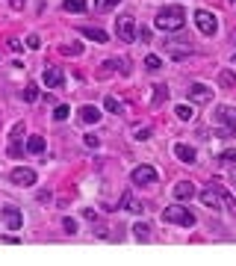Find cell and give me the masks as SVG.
I'll list each match as a JSON object with an SVG mask.
<instances>
[{
  "label": "cell",
  "mask_w": 236,
  "mask_h": 266,
  "mask_svg": "<svg viewBox=\"0 0 236 266\" xmlns=\"http://www.w3.org/2000/svg\"><path fill=\"white\" fill-rule=\"evenodd\" d=\"M9 48H12V51H15V53H18V51H24V48H21V42H18V39H12V42H9Z\"/></svg>",
  "instance_id": "36"
},
{
  "label": "cell",
  "mask_w": 236,
  "mask_h": 266,
  "mask_svg": "<svg viewBox=\"0 0 236 266\" xmlns=\"http://www.w3.org/2000/svg\"><path fill=\"white\" fill-rule=\"evenodd\" d=\"M24 133H27V124H24V122H18V124L9 130V139H21Z\"/></svg>",
  "instance_id": "28"
},
{
  "label": "cell",
  "mask_w": 236,
  "mask_h": 266,
  "mask_svg": "<svg viewBox=\"0 0 236 266\" xmlns=\"http://www.w3.org/2000/svg\"><path fill=\"white\" fill-rule=\"evenodd\" d=\"M133 234H136L139 243H148V240H151V228H148L145 222H136V225H133Z\"/></svg>",
  "instance_id": "17"
},
{
  "label": "cell",
  "mask_w": 236,
  "mask_h": 266,
  "mask_svg": "<svg viewBox=\"0 0 236 266\" xmlns=\"http://www.w3.org/2000/svg\"><path fill=\"white\" fill-rule=\"evenodd\" d=\"M130 180H133V186L151 189V186L160 183V175H156V169H153V166H136V169L130 172Z\"/></svg>",
  "instance_id": "3"
},
{
  "label": "cell",
  "mask_w": 236,
  "mask_h": 266,
  "mask_svg": "<svg viewBox=\"0 0 236 266\" xmlns=\"http://www.w3.org/2000/svg\"><path fill=\"white\" fill-rule=\"evenodd\" d=\"M213 98V89L210 86H204V83H192L189 86V101L192 104H207Z\"/></svg>",
  "instance_id": "9"
},
{
  "label": "cell",
  "mask_w": 236,
  "mask_h": 266,
  "mask_svg": "<svg viewBox=\"0 0 236 266\" xmlns=\"http://www.w3.org/2000/svg\"><path fill=\"white\" fill-rule=\"evenodd\" d=\"M83 145H86V148H101V139H98V136H92V133H89V136H86V139H83Z\"/></svg>",
  "instance_id": "32"
},
{
  "label": "cell",
  "mask_w": 236,
  "mask_h": 266,
  "mask_svg": "<svg viewBox=\"0 0 236 266\" xmlns=\"http://www.w3.org/2000/svg\"><path fill=\"white\" fill-rule=\"evenodd\" d=\"M115 35H118V39H121L124 45L136 42V35H139V30H136V18H133V15H121V18H118V24H115Z\"/></svg>",
  "instance_id": "4"
},
{
  "label": "cell",
  "mask_w": 236,
  "mask_h": 266,
  "mask_svg": "<svg viewBox=\"0 0 236 266\" xmlns=\"http://www.w3.org/2000/svg\"><path fill=\"white\" fill-rule=\"evenodd\" d=\"M192 21H195V27H198L204 35H216L219 33V18L213 12H207V9H198L192 15Z\"/></svg>",
  "instance_id": "5"
},
{
  "label": "cell",
  "mask_w": 236,
  "mask_h": 266,
  "mask_svg": "<svg viewBox=\"0 0 236 266\" xmlns=\"http://www.w3.org/2000/svg\"><path fill=\"white\" fill-rule=\"evenodd\" d=\"M103 68H118V74H130L127 68V59H109V62H103Z\"/></svg>",
  "instance_id": "23"
},
{
  "label": "cell",
  "mask_w": 236,
  "mask_h": 266,
  "mask_svg": "<svg viewBox=\"0 0 236 266\" xmlns=\"http://www.w3.org/2000/svg\"><path fill=\"white\" fill-rule=\"evenodd\" d=\"M21 154H24V145H21L18 139H12V142H9V157H21Z\"/></svg>",
  "instance_id": "29"
},
{
  "label": "cell",
  "mask_w": 236,
  "mask_h": 266,
  "mask_svg": "<svg viewBox=\"0 0 236 266\" xmlns=\"http://www.w3.org/2000/svg\"><path fill=\"white\" fill-rule=\"evenodd\" d=\"M139 35H142V42H151V30H148V27H142Z\"/></svg>",
  "instance_id": "35"
},
{
  "label": "cell",
  "mask_w": 236,
  "mask_h": 266,
  "mask_svg": "<svg viewBox=\"0 0 236 266\" xmlns=\"http://www.w3.org/2000/svg\"><path fill=\"white\" fill-rule=\"evenodd\" d=\"M71 116V106L68 104H56V109H53V122H65Z\"/></svg>",
  "instance_id": "22"
},
{
  "label": "cell",
  "mask_w": 236,
  "mask_h": 266,
  "mask_svg": "<svg viewBox=\"0 0 236 266\" xmlns=\"http://www.w3.org/2000/svg\"><path fill=\"white\" fill-rule=\"evenodd\" d=\"M103 106H106V112H112V116H118V112H124L121 101H115L112 95H106V98H103Z\"/></svg>",
  "instance_id": "18"
},
{
  "label": "cell",
  "mask_w": 236,
  "mask_h": 266,
  "mask_svg": "<svg viewBox=\"0 0 236 266\" xmlns=\"http://www.w3.org/2000/svg\"><path fill=\"white\" fill-rule=\"evenodd\" d=\"M216 122L224 124V136L236 133V106H219L216 109Z\"/></svg>",
  "instance_id": "6"
},
{
  "label": "cell",
  "mask_w": 236,
  "mask_h": 266,
  "mask_svg": "<svg viewBox=\"0 0 236 266\" xmlns=\"http://www.w3.org/2000/svg\"><path fill=\"white\" fill-rule=\"evenodd\" d=\"M9 6H12V9H21V6H24V0H9Z\"/></svg>",
  "instance_id": "37"
},
{
  "label": "cell",
  "mask_w": 236,
  "mask_h": 266,
  "mask_svg": "<svg viewBox=\"0 0 236 266\" xmlns=\"http://www.w3.org/2000/svg\"><path fill=\"white\" fill-rule=\"evenodd\" d=\"M136 139L142 142V139H151V130L148 127H142V130H136Z\"/></svg>",
  "instance_id": "34"
},
{
  "label": "cell",
  "mask_w": 236,
  "mask_h": 266,
  "mask_svg": "<svg viewBox=\"0 0 236 266\" xmlns=\"http://www.w3.org/2000/svg\"><path fill=\"white\" fill-rule=\"evenodd\" d=\"M174 154H177V160H180V163H186V166L198 160L195 148H192V145H183V142H177V145H174Z\"/></svg>",
  "instance_id": "14"
},
{
  "label": "cell",
  "mask_w": 236,
  "mask_h": 266,
  "mask_svg": "<svg viewBox=\"0 0 236 266\" xmlns=\"http://www.w3.org/2000/svg\"><path fill=\"white\" fill-rule=\"evenodd\" d=\"M42 83H45L48 89H59V86L65 83V74H62L59 68H45V71H42Z\"/></svg>",
  "instance_id": "11"
},
{
  "label": "cell",
  "mask_w": 236,
  "mask_h": 266,
  "mask_svg": "<svg viewBox=\"0 0 236 266\" xmlns=\"http://www.w3.org/2000/svg\"><path fill=\"white\" fill-rule=\"evenodd\" d=\"M171 193H174L177 201H192V198H195V183H192V180H180Z\"/></svg>",
  "instance_id": "12"
},
{
  "label": "cell",
  "mask_w": 236,
  "mask_h": 266,
  "mask_svg": "<svg viewBox=\"0 0 236 266\" xmlns=\"http://www.w3.org/2000/svg\"><path fill=\"white\" fill-rule=\"evenodd\" d=\"M153 24H156V30H163V33H180L186 27V9L177 6V3L174 6H166V9L156 12Z\"/></svg>",
  "instance_id": "1"
},
{
  "label": "cell",
  "mask_w": 236,
  "mask_h": 266,
  "mask_svg": "<svg viewBox=\"0 0 236 266\" xmlns=\"http://www.w3.org/2000/svg\"><path fill=\"white\" fill-rule=\"evenodd\" d=\"M121 0H95V12H112Z\"/></svg>",
  "instance_id": "21"
},
{
  "label": "cell",
  "mask_w": 236,
  "mask_h": 266,
  "mask_svg": "<svg viewBox=\"0 0 236 266\" xmlns=\"http://www.w3.org/2000/svg\"><path fill=\"white\" fill-rule=\"evenodd\" d=\"M62 228H65L68 234H77V222H74L71 216H65V219H62Z\"/></svg>",
  "instance_id": "31"
},
{
  "label": "cell",
  "mask_w": 236,
  "mask_h": 266,
  "mask_svg": "<svg viewBox=\"0 0 236 266\" xmlns=\"http://www.w3.org/2000/svg\"><path fill=\"white\" fill-rule=\"evenodd\" d=\"M3 222H6V228H9V231H18V228L24 225V213L18 210V207H3Z\"/></svg>",
  "instance_id": "10"
},
{
  "label": "cell",
  "mask_w": 236,
  "mask_h": 266,
  "mask_svg": "<svg viewBox=\"0 0 236 266\" xmlns=\"http://www.w3.org/2000/svg\"><path fill=\"white\" fill-rule=\"evenodd\" d=\"M163 101H169V89L166 86H156L153 89V106H160Z\"/></svg>",
  "instance_id": "26"
},
{
  "label": "cell",
  "mask_w": 236,
  "mask_h": 266,
  "mask_svg": "<svg viewBox=\"0 0 236 266\" xmlns=\"http://www.w3.org/2000/svg\"><path fill=\"white\" fill-rule=\"evenodd\" d=\"M77 30H80L83 35H89V39H95L98 45H106V39H109V35H106V33L101 30V27H92V24H80Z\"/></svg>",
  "instance_id": "15"
},
{
  "label": "cell",
  "mask_w": 236,
  "mask_h": 266,
  "mask_svg": "<svg viewBox=\"0 0 236 266\" xmlns=\"http://www.w3.org/2000/svg\"><path fill=\"white\" fill-rule=\"evenodd\" d=\"M35 98H38V86H35V83H27V86H24V92H21V101L33 104Z\"/></svg>",
  "instance_id": "20"
},
{
  "label": "cell",
  "mask_w": 236,
  "mask_h": 266,
  "mask_svg": "<svg viewBox=\"0 0 236 266\" xmlns=\"http://www.w3.org/2000/svg\"><path fill=\"white\" fill-rule=\"evenodd\" d=\"M45 148H48L45 136H38V133H33V136L27 139V151H30V154H45Z\"/></svg>",
  "instance_id": "16"
},
{
  "label": "cell",
  "mask_w": 236,
  "mask_h": 266,
  "mask_svg": "<svg viewBox=\"0 0 236 266\" xmlns=\"http://www.w3.org/2000/svg\"><path fill=\"white\" fill-rule=\"evenodd\" d=\"M62 9H65V12H86L89 6H86V0H65Z\"/></svg>",
  "instance_id": "19"
},
{
  "label": "cell",
  "mask_w": 236,
  "mask_h": 266,
  "mask_svg": "<svg viewBox=\"0 0 236 266\" xmlns=\"http://www.w3.org/2000/svg\"><path fill=\"white\" fill-rule=\"evenodd\" d=\"M38 45H42V42H38V35H27V48H33V51H35Z\"/></svg>",
  "instance_id": "33"
},
{
  "label": "cell",
  "mask_w": 236,
  "mask_h": 266,
  "mask_svg": "<svg viewBox=\"0 0 236 266\" xmlns=\"http://www.w3.org/2000/svg\"><path fill=\"white\" fill-rule=\"evenodd\" d=\"M9 177H12V183H18V186H33V183H35V172L27 169V166H15V169L9 172Z\"/></svg>",
  "instance_id": "7"
},
{
  "label": "cell",
  "mask_w": 236,
  "mask_h": 266,
  "mask_svg": "<svg viewBox=\"0 0 236 266\" xmlns=\"http://www.w3.org/2000/svg\"><path fill=\"white\" fill-rule=\"evenodd\" d=\"M80 51H83V45H77V42L62 48V53H65V56H80Z\"/></svg>",
  "instance_id": "30"
},
{
  "label": "cell",
  "mask_w": 236,
  "mask_h": 266,
  "mask_svg": "<svg viewBox=\"0 0 236 266\" xmlns=\"http://www.w3.org/2000/svg\"><path fill=\"white\" fill-rule=\"evenodd\" d=\"M163 219L171 222V225H180V228H192V225H195V213H192L189 207H183V204L166 207V210H163Z\"/></svg>",
  "instance_id": "2"
},
{
  "label": "cell",
  "mask_w": 236,
  "mask_h": 266,
  "mask_svg": "<svg viewBox=\"0 0 236 266\" xmlns=\"http://www.w3.org/2000/svg\"><path fill=\"white\" fill-rule=\"evenodd\" d=\"M77 116H80V122H83V124H98V122H101V109H98V106H92V104H86V106L77 109Z\"/></svg>",
  "instance_id": "13"
},
{
  "label": "cell",
  "mask_w": 236,
  "mask_h": 266,
  "mask_svg": "<svg viewBox=\"0 0 236 266\" xmlns=\"http://www.w3.org/2000/svg\"><path fill=\"white\" fill-rule=\"evenodd\" d=\"M145 68H148V71H160V68H163V59L153 56V53H148V56H145Z\"/></svg>",
  "instance_id": "25"
},
{
  "label": "cell",
  "mask_w": 236,
  "mask_h": 266,
  "mask_svg": "<svg viewBox=\"0 0 236 266\" xmlns=\"http://www.w3.org/2000/svg\"><path fill=\"white\" fill-rule=\"evenodd\" d=\"M121 210H124V213H136V216H142V213H145V204L133 195V189H127V193L121 195Z\"/></svg>",
  "instance_id": "8"
},
{
  "label": "cell",
  "mask_w": 236,
  "mask_h": 266,
  "mask_svg": "<svg viewBox=\"0 0 236 266\" xmlns=\"http://www.w3.org/2000/svg\"><path fill=\"white\" fill-rule=\"evenodd\" d=\"M216 163H221V166H236V151H221V154L216 157Z\"/></svg>",
  "instance_id": "24"
},
{
  "label": "cell",
  "mask_w": 236,
  "mask_h": 266,
  "mask_svg": "<svg viewBox=\"0 0 236 266\" xmlns=\"http://www.w3.org/2000/svg\"><path fill=\"white\" fill-rule=\"evenodd\" d=\"M174 112H177V119H183V122H192V119H195V112H192V106H186V104H180V106H177Z\"/></svg>",
  "instance_id": "27"
}]
</instances>
